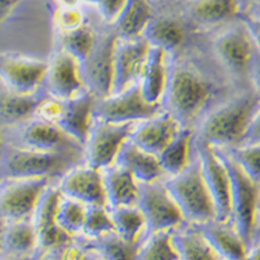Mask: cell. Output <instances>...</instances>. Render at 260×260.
Masks as SVG:
<instances>
[{"mask_svg": "<svg viewBox=\"0 0 260 260\" xmlns=\"http://www.w3.org/2000/svg\"><path fill=\"white\" fill-rule=\"evenodd\" d=\"M199 230L221 260H244L249 246L230 221L212 220L199 224Z\"/></svg>", "mask_w": 260, "mask_h": 260, "instance_id": "21", "label": "cell"}, {"mask_svg": "<svg viewBox=\"0 0 260 260\" xmlns=\"http://www.w3.org/2000/svg\"><path fill=\"white\" fill-rule=\"evenodd\" d=\"M231 184V220L234 229L250 248L253 242L260 197V182L250 178L225 149L217 148Z\"/></svg>", "mask_w": 260, "mask_h": 260, "instance_id": "5", "label": "cell"}, {"mask_svg": "<svg viewBox=\"0 0 260 260\" xmlns=\"http://www.w3.org/2000/svg\"><path fill=\"white\" fill-rule=\"evenodd\" d=\"M116 165L127 169L139 181V184L160 181L165 175L159 156L141 149L131 139H128L122 145L121 150L117 156Z\"/></svg>", "mask_w": 260, "mask_h": 260, "instance_id": "22", "label": "cell"}, {"mask_svg": "<svg viewBox=\"0 0 260 260\" xmlns=\"http://www.w3.org/2000/svg\"><path fill=\"white\" fill-rule=\"evenodd\" d=\"M110 212L114 223V231L122 239L135 245H139L144 241L146 221L144 213L137 205L110 207Z\"/></svg>", "mask_w": 260, "mask_h": 260, "instance_id": "31", "label": "cell"}, {"mask_svg": "<svg viewBox=\"0 0 260 260\" xmlns=\"http://www.w3.org/2000/svg\"><path fill=\"white\" fill-rule=\"evenodd\" d=\"M118 34H109L96 39V45L82 66L86 89L101 99L112 95L114 82V48Z\"/></svg>", "mask_w": 260, "mask_h": 260, "instance_id": "14", "label": "cell"}, {"mask_svg": "<svg viewBox=\"0 0 260 260\" xmlns=\"http://www.w3.org/2000/svg\"><path fill=\"white\" fill-rule=\"evenodd\" d=\"M242 24L246 28V31L249 34L252 42L255 45V48L260 52V16L255 14H244L241 16Z\"/></svg>", "mask_w": 260, "mask_h": 260, "instance_id": "41", "label": "cell"}, {"mask_svg": "<svg viewBox=\"0 0 260 260\" xmlns=\"http://www.w3.org/2000/svg\"><path fill=\"white\" fill-rule=\"evenodd\" d=\"M81 150L41 152L35 149L3 145L0 153V181L16 178L63 177L81 159Z\"/></svg>", "mask_w": 260, "mask_h": 260, "instance_id": "1", "label": "cell"}, {"mask_svg": "<svg viewBox=\"0 0 260 260\" xmlns=\"http://www.w3.org/2000/svg\"><path fill=\"white\" fill-rule=\"evenodd\" d=\"M103 171L107 206H134L138 202L139 181L127 169L113 165Z\"/></svg>", "mask_w": 260, "mask_h": 260, "instance_id": "23", "label": "cell"}, {"mask_svg": "<svg viewBox=\"0 0 260 260\" xmlns=\"http://www.w3.org/2000/svg\"><path fill=\"white\" fill-rule=\"evenodd\" d=\"M166 186L180 207L185 223L199 225L216 220V207L198 156L185 170L166 181Z\"/></svg>", "mask_w": 260, "mask_h": 260, "instance_id": "4", "label": "cell"}, {"mask_svg": "<svg viewBox=\"0 0 260 260\" xmlns=\"http://www.w3.org/2000/svg\"><path fill=\"white\" fill-rule=\"evenodd\" d=\"M114 231L112 212L109 206H88L86 207L85 223L81 235L86 239H96L105 234Z\"/></svg>", "mask_w": 260, "mask_h": 260, "instance_id": "37", "label": "cell"}, {"mask_svg": "<svg viewBox=\"0 0 260 260\" xmlns=\"http://www.w3.org/2000/svg\"><path fill=\"white\" fill-rule=\"evenodd\" d=\"M49 185L48 178L0 181V220L3 223L31 220L38 201Z\"/></svg>", "mask_w": 260, "mask_h": 260, "instance_id": "9", "label": "cell"}, {"mask_svg": "<svg viewBox=\"0 0 260 260\" xmlns=\"http://www.w3.org/2000/svg\"><path fill=\"white\" fill-rule=\"evenodd\" d=\"M0 260H35V257H22V256H13L3 253L0 250Z\"/></svg>", "mask_w": 260, "mask_h": 260, "instance_id": "50", "label": "cell"}, {"mask_svg": "<svg viewBox=\"0 0 260 260\" xmlns=\"http://www.w3.org/2000/svg\"><path fill=\"white\" fill-rule=\"evenodd\" d=\"M43 85L49 96L67 101L86 90L81 63L63 49H58L48 61Z\"/></svg>", "mask_w": 260, "mask_h": 260, "instance_id": "15", "label": "cell"}, {"mask_svg": "<svg viewBox=\"0 0 260 260\" xmlns=\"http://www.w3.org/2000/svg\"><path fill=\"white\" fill-rule=\"evenodd\" d=\"M61 195L86 206H107L103 171L90 166H75L58 182Z\"/></svg>", "mask_w": 260, "mask_h": 260, "instance_id": "17", "label": "cell"}, {"mask_svg": "<svg viewBox=\"0 0 260 260\" xmlns=\"http://www.w3.org/2000/svg\"><path fill=\"white\" fill-rule=\"evenodd\" d=\"M249 82L252 84L253 92L260 98V52L256 48L250 63Z\"/></svg>", "mask_w": 260, "mask_h": 260, "instance_id": "42", "label": "cell"}, {"mask_svg": "<svg viewBox=\"0 0 260 260\" xmlns=\"http://www.w3.org/2000/svg\"><path fill=\"white\" fill-rule=\"evenodd\" d=\"M86 241L88 246L95 250L103 260H137L139 245L122 239L116 231Z\"/></svg>", "mask_w": 260, "mask_h": 260, "instance_id": "32", "label": "cell"}, {"mask_svg": "<svg viewBox=\"0 0 260 260\" xmlns=\"http://www.w3.org/2000/svg\"><path fill=\"white\" fill-rule=\"evenodd\" d=\"M259 3V0H237V5L239 9V17L244 14H249L250 10Z\"/></svg>", "mask_w": 260, "mask_h": 260, "instance_id": "45", "label": "cell"}, {"mask_svg": "<svg viewBox=\"0 0 260 260\" xmlns=\"http://www.w3.org/2000/svg\"><path fill=\"white\" fill-rule=\"evenodd\" d=\"M161 110V105H154L145 99L138 82L121 92L96 99L95 118L116 124H137Z\"/></svg>", "mask_w": 260, "mask_h": 260, "instance_id": "7", "label": "cell"}, {"mask_svg": "<svg viewBox=\"0 0 260 260\" xmlns=\"http://www.w3.org/2000/svg\"><path fill=\"white\" fill-rule=\"evenodd\" d=\"M0 227H2V225H0ZM0 250H2V245H0Z\"/></svg>", "mask_w": 260, "mask_h": 260, "instance_id": "54", "label": "cell"}, {"mask_svg": "<svg viewBox=\"0 0 260 260\" xmlns=\"http://www.w3.org/2000/svg\"><path fill=\"white\" fill-rule=\"evenodd\" d=\"M150 45L144 37L117 38L114 48V82L113 92H121L138 84L148 60Z\"/></svg>", "mask_w": 260, "mask_h": 260, "instance_id": "16", "label": "cell"}, {"mask_svg": "<svg viewBox=\"0 0 260 260\" xmlns=\"http://www.w3.org/2000/svg\"><path fill=\"white\" fill-rule=\"evenodd\" d=\"M41 101L42 98H37L35 93L18 95L9 92L0 98V118L10 124L28 120L29 117L35 116V110Z\"/></svg>", "mask_w": 260, "mask_h": 260, "instance_id": "33", "label": "cell"}, {"mask_svg": "<svg viewBox=\"0 0 260 260\" xmlns=\"http://www.w3.org/2000/svg\"><path fill=\"white\" fill-rule=\"evenodd\" d=\"M84 24H86L85 16L78 6H71V7L56 6V10L53 13V25L57 34L73 31Z\"/></svg>", "mask_w": 260, "mask_h": 260, "instance_id": "39", "label": "cell"}, {"mask_svg": "<svg viewBox=\"0 0 260 260\" xmlns=\"http://www.w3.org/2000/svg\"><path fill=\"white\" fill-rule=\"evenodd\" d=\"M260 242V197H259V205H257V216H256V227H255V235H253V244ZM250 245V246H252Z\"/></svg>", "mask_w": 260, "mask_h": 260, "instance_id": "48", "label": "cell"}, {"mask_svg": "<svg viewBox=\"0 0 260 260\" xmlns=\"http://www.w3.org/2000/svg\"><path fill=\"white\" fill-rule=\"evenodd\" d=\"M125 6V0H99L95 6L101 17L109 24H116Z\"/></svg>", "mask_w": 260, "mask_h": 260, "instance_id": "40", "label": "cell"}, {"mask_svg": "<svg viewBox=\"0 0 260 260\" xmlns=\"http://www.w3.org/2000/svg\"><path fill=\"white\" fill-rule=\"evenodd\" d=\"M2 224H3V221H2V220H0V225H2Z\"/></svg>", "mask_w": 260, "mask_h": 260, "instance_id": "53", "label": "cell"}, {"mask_svg": "<svg viewBox=\"0 0 260 260\" xmlns=\"http://www.w3.org/2000/svg\"><path fill=\"white\" fill-rule=\"evenodd\" d=\"M81 2H85V3H88V5L96 6V5H98V2H99V0H81Z\"/></svg>", "mask_w": 260, "mask_h": 260, "instance_id": "51", "label": "cell"}, {"mask_svg": "<svg viewBox=\"0 0 260 260\" xmlns=\"http://www.w3.org/2000/svg\"><path fill=\"white\" fill-rule=\"evenodd\" d=\"M250 178L260 182V142L225 149Z\"/></svg>", "mask_w": 260, "mask_h": 260, "instance_id": "38", "label": "cell"}, {"mask_svg": "<svg viewBox=\"0 0 260 260\" xmlns=\"http://www.w3.org/2000/svg\"><path fill=\"white\" fill-rule=\"evenodd\" d=\"M173 231H160L145 238L138 246L137 260H180Z\"/></svg>", "mask_w": 260, "mask_h": 260, "instance_id": "35", "label": "cell"}, {"mask_svg": "<svg viewBox=\"0 0 260 260\" xmlns=\"http://www.w3.org/2000/svg\"><path fill=\"white\" fill-rule=\"evenodd\" d=\"M48 61L20 54L0 53V84L9 92L34 95L43 85Z\"/></svg>", "mask_w": 260, "mask_h": 260, "instance_id": "13", "label": "cell"}, {"mask_svg": "<svg viewBox=\"0 0 260 260\" xmlns=\"http://www.w3.org/2000/svg\"><path fill=\"white\" fill-rule=\"evenodd\" d=\"M18 2L20 0H0V25L7 17L10 16V13Z\"/></svg>", "mask_w": 260, "mask_h": 260, "instance_id": "44", "label": "cell"}, {"mask_svg": "<svg viewBox=\"0 0 260 260\" xmlns=\"http://www.w3.org/2000/svg\"><path fill=\"white\" fill-rule=\"evenodd\" d=\"M0 245L2 252L7 255L35 257L38 238L31 220L5 221L0 227Z\"/></svg>", "mask_w": 260, "mask_h": 260, "instance_id": "24", "label": "cell"}, {"mask_svg": "<svg viewBox=\"0 0 260 260\" xmlns=\"http://www.w3.org/2000/svg\"><path fill=\"white\" fill-rule=\"evenodd\" d=\"M64 246H66V245H64ZM64 246H61V248H57V249L50 250V252H48V253H45V255L37 257L35 260H64L63 259V248Z\"/></svg>", "mask_w": 260, "mask_h": 260, "instance_id": "46", "label": "cell"}, {"mask_svg": "<svg viewBox=\"0 0 260 260\" xmlns=\"http://www.w3.org/2000/svg\"><path fill=\"white\" fill-rule=\"evenodd\" d=\"M185 10L201 25H217L239 17L237 0H186Z\"/></svg>", "mask_w": 260, "mask_h": 260, "instance_id": "28", "label": "cell"}, {"mask_svg": "<svg viewBox=\"0 0 260 260\" xmlns=\"http://www.w3.org/2000/svg\"><path fill=\"white\" fill-rule=\"evenodd\" d=\"M20 146L41 152L81 150L84 149L75 139L64 133L57 124L34 117L20 131Z\"/></svg>", "mask_w": 260, "mask_h": 260, "instance_id": "20", "label": "cell"}, {"mask_svg": "<svg viewBox=\"0 0 260 260\" xmlns=\"http://www.w3.org/2000/svg\"><path fill=\"white\" fill-rule=\"evenodd\" d=\"M180 121L165 109L156 116L135 124L131 141L149 153L159 156L181 129Z\"/></svg>", "mask_w": 260, "mask_h": 260, "instance_id": "19", "label": "cell"}, {"mask_svg": "<svg viewBox=\"0 0 260 260\" xmlns=\"http://www.w3.org/2000/svg\"><path fill=\"white\" fill-rule=\"evenodd\" d=\"M197 156L201 161L203 177L216 207V220H231V184L227 167L217 148L198 138Z\"/></svg>", "mask_w": 260, "mask_h": 260, "instance_id": "10", "label": "cell"}, {"mask_svg": "<svg viewBox=\"0 0 260 260\" xmlns=\"http://www.w3.org/2000/svg\"><path fill=\"white\" fill-rule=\"evenodd\" d=\"M180 260H221L209 245L197 224L184 223L173 231Z\"/></svg>", "mask_w": 260, "mask_h": 260, "instance_id": "27", "label": "cell"}, {"mask_svg": "<svg viewBox=\"0 0 260 260\" xmlns=\"http://www.w3.org/2000/svg\"><path fill=\"white\" fill-rule=\"evenodd\" d=\"M257 5H260V0H259V3H257Z\"/></svg>", "mask_w": 260, "mask_h": 260, "instance_id": "55", "label": "cell"}, {"mask_svg": "<svg viewBox=\"0 0 260 260\" xmlns=\"http://www.w3.org/2000/svg\"><path fill=\"white\" fill-rule=\"evenodd\" d=\"M142 37L152 48L165 50L166 53L181 48L186 39L184 24L171 16H153L145 27Z\"/></svg>", "mask_w": 260, "mask_h": 260, "instance_id": "25", "label": "cell"}, {"mask_svg": "<svg viewBox=\"0 0 260 260\" xmlns=\"http://www.w3.org/2000/svg\"><path fill=\"white\" fill-rule=\"evenodd\" d=\"M2 146H3V139H2V135H0V153H2Z\"/></svg>", "mask_w": 260, "mask_h": 260, "instance_id": "52", "label": "cell"}, {"mask_svg": "<svg viewBox=\"0 0 260 260\" xmlns=\"http://www.w3.org/2000/svg\"><path fill=\"white\" fill-rule=\"evenodd\" d=\"M212 93V84L202 75L186 66L177 64L169 70L161 106H165L166 112L173 114L182 127H188L210 101Z\"/></svg>", "mask_w": 260, "mask_h": 260, "instance_id": "3", "label": "cell"}, {"mask_svg": "<svg viewBox=\"0 0 260 260\" xmlns=\"http://www.w3.org/2000/svg\"><path fill=\"white\" fill-rule=\"evenodd\" d=\"M134 127L135 124L133 122L116 124L95 118L84 146L86 165L98 170H105L116 165L118 152L131 138Z\"/></svg>", "mask_w": 260, "mask_h": 260, "instance_id": "8", "label": "cell"}, {"mask_svg": "<svg viewBox=\"0 0 260 260\" xmlns=\"http://www.w3.org/2000/svg\"><path fill=\"white\" fill-rule=\"evenodd\" d=\"M193 141V131L189 127H181L173 141L159 154L160 165L165 174L170 177L180 174L191 165V149Z\"/></svg>", "mask_w": 260, "mask_h": 260, "instance_id": "29", "label": "cell"}, {"mask_svg": "<svg viewBox=\"0 0 260 260\" xmlns=\"http://www.w3.org/2000/svg\"><path fill=\"white\" fill-rule=\"evenodd\" d=\"M57 35L60 49H63L67 53L74 56L81 64L89 57V54L95 48L96 39H98L93 29L88 24H84L73 31L57 34Z\"/></svg>", "mask_w": 260, "mask_h": 260, "instance_id": "34", "label": "cell"}, {"mask_svg": "<svg viewBox=\"0 0 260 260\" xmlns=\"http://www.w3.org/2000/svg\"><path fill=\"white\" fill-rule=\"evenodd\" d=\"M169 70L170 67L167 64V53L161 49L150 46L144 73L139 81L146 101L154 105H161L169 80Z\"/></svg>", "mask_w": 260, "mask_h": 260, "instance_id": "26", "label": "cell"}, {"mask_svg": "<svg viewBox=\"0 0 260 260\" xmlns=\"http://www.w3.org/2000/svg\"><path fill=\"white\" fill-rule=\"evenodd\" d=\"M244 260H260V242L250 246L246 252V255H245Z\"/></svg>", "mask_w": 260, "mask_h": 260, "instance_id": "47", "label": "cell"}, {"mask_svg": "<svg viewBox=\"0 0 260 260\" xmlns=\"http://www.w3.org/2000/svg\"><path fill=\"white\" fill-rule=\"evenodd\" d=\"M153 16V9L149 0H125L122 13L114 24L118 37H142L145 27Z\"/></svg>", "mask_w": 260, "mask_h": 260, "instance_id": "30", "label": "cell"}, {"mask_svg": "<svg viewBox=\"0 0 260 260\" xmlns=\"http://www.w3.org/2000/svg\"><path fill=\"white\" fill-rule=\"evenodd\" d=\"M86 205L78 202L75 199L61 195L57 209V224L60 229L77 238L82 233V227L85 223Z\"/></svg>", "mask_w": 260, "mask_h": 260, "instance_id": "36", "label": "cell"}, {"mask_svg": "<svg viewBox=\"0 0 260 260\" xmlns=\"http://www.w3.org/2000/svg\"><path fill=\"white\" fill-rule=\"evenodd\" d=\"M259 106L260 98L255 92L224 103L207 114L198 138L214 148L230 149L242 145L252 117Z\"/></svg>", "mask_w": 260, "mask_h": 260, "instance_id": "2", "label": "cell"}, {"mask_svg": "<svg viewBox=\"0 0 260 260\" xmlns=\"http://www.w3.org/2000/svg\"><path fill=\"white\" fill-rule=\"evenodd\" d=\"M137 206L144 213L146 221L145 238L160 231L178 229L185 223L180 207L167 189L166 182L154 181L139 184V197Z\"/></svg>", "mask_w": 260, "mask_h": 260, "instance_id": "6", "label": "cell"}, {"mask_svg": "<svg viewBox=\"0 0 260 260\" xmlns=\"http://www.w3.org/2000/svg\"><path fill=\"white\" fill-rule=\"evenodd\" d=\"M96 99L98 98L86 89L71 99L61 101L56 124L82 146H85L95 120Z\"/></svg>", "mask_w": 260, "mask_h": 260, "instance_id": "18", "label": "cell"}, {"mask_svg": "<svg viewBox=\"0 0 260 260\" xmlns=\"http://www.w3.org/2000/svg\"><path fill=\"white\" fill-rule=\"evenodd\" d=\"M56 6L60 7H71V6H78L81 0H53Z\"/></svg>", "mask_w": 260, "mask_h": 260, "instance_id": "49", "label": "cell"}, {"mask_svg": "<svg viewBox=\"0 0 260 260\" xmlns=\"http://www.w3.org/2000/svg\"><path fill=\"white\" fill-rule=\"evenodd\" d=\"M260 142V106L257 107V110L255 112L253 117H252V121L249 124V128L246 131V135L244 138V144H256Z\"/></svg>", "mask_w": 260, "mask_h": 260, "instance_id": "43", "label": "cell"}, {"mask_svg": "<svg viewBox=\"0 0 260 260\" xmlns=\"http://www.w3.org/2000/svg\"><path fill=\"white\" fill-rule=\"evenodd\" d=\"M214 53L233 80L249 81V70L255 45L244 27H234L221 32L213 42Z\"/></svg>", "mask_w": 260, "mask_h": 260, "instance_id": "12", "label": "cell"}, {"mask_svg": "<svg viewBox=\"0 0 260 260\" xmlns=\"http://www.w3.org/2000/svg\"><path fill=\"white\" fill-rule=\"evenodd\" d=\"M61 199L58 186L49 185L42 193L34 210L31 221L35 227L38 238L37 256L48 253L50 250L61 248L74 241V237L63 231L57 224V209Z\"/></svg>", "mask_w": 260, "mask_h": 260, "instance_id": "11", "label": "cell"}]
</instances>
